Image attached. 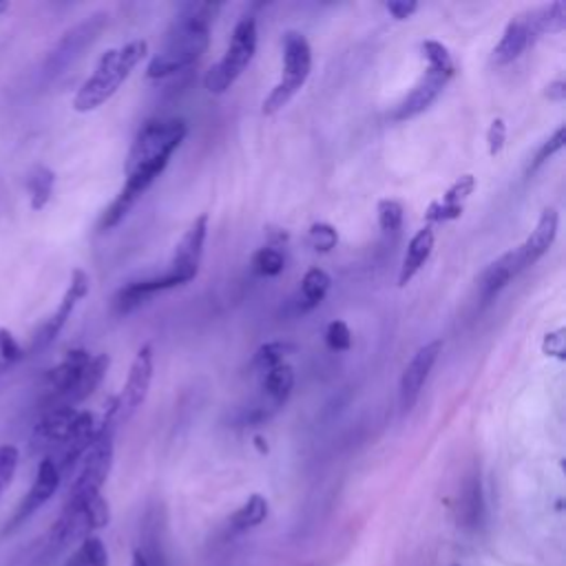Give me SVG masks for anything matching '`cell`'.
I'll list each match as a JSON object with an SVG mask.
<instances>
[{
	"mask_svg": "<svg viewBox=\"0 0 566 566\" xmlns=\"http://www.w3.org/2000/svg\"><path fill=\"white\" fill-rule=\"evenodd\" d=\"M476 191V178L473 175H462V178H458L449 189H447V193L442 195V204H449V206H462V202L471 195Z\"/></svg>",
	"mask_w": 566,
	"mask_h": 566,
	"instance_id": "36",
	"label": "cell"
},
{
	"mask_svg": "<svg viewBox=\"0 0 566 566\" xmlns=\"http://www.w3.org/2000/svg\"><path fill=\"white\" fill-rule=\"evenodd\" d=\"M284 76L273 87V92L266 96L261 111L264 116L279 114L308 83L312 72V47L308 39L299 32H286L284 34Z\"/></svg>",
	"mask_w": 566,
	"mask_h": 566,
	"instance_id": "5",
	"label": "cell"
},
{
	"mask_svg": "<svg viewBox=\"0 0 566 566\" xmlns=\"http://www.w3.org/2000/svg\"><path fill=\"white\" fill-rule=\"evenodd\" d=\"M151 381H153V348L142 345L131 363L129 378L125 383L122 394L116 396L118 398V416L129 418L147 401Z\"/></svg>",
	"mask_w": 566,
	"mask_h": 566,
	"instance_id": "11",
	"label": "cell"
},
{
	"mask_svg": "<svg viewBox=\"0 0 566 566\" xmlns=\"http://www.w3.org/2000/svg\"><path fill=\"white\" fill-rule=\"evenodd\" d=\"M89 288H92L89 275H87L83 268H76V270L72 273L70 288H67V292L63 295V299H61L56 312L47 319V323L43 325V330H41L39 337H36V350L47 348V345H52V343L58 339V334L63 332V328H65L67 321L72 319L76 306L89 295Z\"/></svg>",
	"mask_w": 566,
	"mask_h": 566,
	"instance_id": "10",
	"label": "cell"
},
{
	"mask_svg": "<svg viewBox=\"0 0 566 566\" xmlns=\"http://www.w3.org/2000/svg\"><path fill=\"white\" fill-rule=\"evenodd\" d=\"M8 12H10V3H3V0H0V17L8 14Z\"/></svg>",
	"mask_w": 566,
	"mask_h": 566,
	"instance_id": "44",
	"label": "cell"
},
{
	"mask_svg": "<svg viewBox=\"0 0 566 566\" xmlns=\"http://www.w3.org/2000/svg\"><path fill=\"white\" fill-rule=\"evenodd\" d=\"M65 566H109V553L100 537L89 535Z\"/></svg>",
	"mask_w": 566,
	"mask_h": 566,
	"instance_id": "27",
	"label": "cell"
},
{
	"mask_svg": "<svg viewBox=\"0 0 566 566\" xmlns=\"http://www.w3.org/2000/svg\"><path fill=\"white\" fill-rule=\"evenodd\" d=\"M286 268V257L277 246H264L253 255V270L259 277H279Z\"/></svg>",
	"mask_w": 566,
	"mask_h": 566,
	"instance_id": "28",
	"label": "cell"
},
{
	"mask_svg": "<svg viewBox=\"0 0 566 566\" xmlns=\"http://www.w3.org/2000/svg\"><path fill=\"white\" fill-rule=\"evenodd\" d=\"M434 244H436V235H434V228L431 226H425L420 228L409 246H407V253L403 257V266H401V273H398V286L405 288L418 273L420 268L425 266V261L429 259L431 250H434Z\"/></svg>",
	"mask_w": 566,
	"mask_h": 566,
	"instance_id": "19",
	"label": "cell"
},
{
	"mask_svg": "<svg viewBox=\"0 0 566 566\" xmlns=\"http://www.w3.org/2000/svg\"><path fill=\"white\" fill-rule=\"evenodd\" d=\"M462 517L467 524H480L482 517V491H480V480L478 476H469L464 493H462Z\"/></svg>",
	"mask_w": 566,
	"mask_h": 566,
	"instance_id": "29",
	"label": "cell"
},
{
	"mask_svg": "<svg viewBox=\"0 0 566 566\" xmlns=\"http://www.w3.org/2000/svg\"><path fill=\"white\" fill-rule=\"evenodd\" d=\"M520 275L517 270V261H515V250L502 255L500 259H495L480 277L478 281V288H480V301L487 306L491 303L506 286L509 281Z\"/></svg>",
	"mask_w": 566,
	"mask_h": 566,
	"instance_id": "18",
	"label": "cell"
},
{
	"mask_svg": "<svg viewBox=\"0 0 566 566\" xmlns=\"http://www.w3.org/2000/svg\"><path fill=\"white\" fill-rule=\"evenodd\" d=\"M92 361V354L83 348H74L65 354V359L52 367L45 376V383H47V396H45V409L47 407H58V405H67L72 407V398H74V392L87 370Z\"/></svg>",
	"mask_w": 566,
	"mask_h": 566,
	"instance_id": "8",
	"label": "cell"
},
{
	"mask_svg": "<svg viewBox=\"0 0 566 566\" xmlns=\"http://www.w3.org/2000/svg\"><path fill=\"white\" fill-rule=\"evenodd\" d=\"M504 142H506V125L502 118H493V122L489 125V131H487V149H489V156L495 158L502 153L504 149Z\"/></svg>",
	"mask_w": 566,
	"mask_h": 566,
	"instance_id": "38",
	"label": "cell"
},
{
	"mask_svg": "<svg viewBox=\"0 0 566 566\" xmlns=\"http://www.w3.org/2000/svg\"><path fill=\"white\" fill-rule=\"evenodd\" d=\"M310 244L317 253H330L339 244V233L334 226L325 222H317L310 226Z\"/></svg>",
	"mask_w": 566,
	"mask_h": 566,
	"instance_id": "34",
	"label": "cell"
},
{
	"mask_svg": "<svg viewBox=\"0 0 566 566\" xmlns=\"http://www.w3.org/2000/svg\"><path fill=\"white\" fill-rule=\"evenodd\" d=\"M544 98H548L551 103H564L566 100V83L564 81L548 83L544 89Z\"/></svg>",
	"mask_w": 566,
	"mask_h": 566,
	"instance_id": "41",
	"label": "cell"
},
{
	"mask_svg": "<svg viewBox=\"0 0 566 566\" xmlns=\"http://www.w3.org/2000/svg\"><path fill=\"white\" fill-rule=\"evenodd\" d=\"M19 462H21V451L17 445H10V442L0 445V493L12 484Z\"/></svg>",
	"mask_w": 566,
	"mask_h": 566,
	"instance_id": "32",
	"label": "cell"
},
{
	"mask_svg": "<svg viewBox=\"0 0 566 566\" xmlns=\"http://www.w3.org/2000/svg\"><path fill=\"white\" fill-rule=\"evenodd\" d=\"M105 25H107V17L98 14V17H92L89 21H85L83 25H78L76 30H72L70 34H65L47 61V74L56 76L63 70H67L100 36Z\"/></svg>",
	"mask_w": 566,
	"mask_h": 566,
	"instance_id": "9",
	"label": "cell"
},
{
	"mask_svg": "<svg viewBox=\"0 0 566 566\" xmlns=\"http://www.w3.org/2000/svg\"><path fill=\"white\" fill-rule=\"evenodd\" d=\"M61 480H63V476H61V469H58V464L54 462V458H52V456L43 458L41 464H39L34 484H32L30 493L23 498L19 511L14 513L10 528L21 526V524H23L28 517H32L43 504H47V502L54 498V493L58 491Z\"/></svg>",
	"mask_w": 566,
	"mask_h": 566,
	"instance_id": "13",
	"label": "cell"
},
{
	"mask_svg": "<svg viewBox=\"0 0 566 566\" xmlns=\"http://www.w3.org/2000/svg\"><path fill=\"white\" fill-rule=\"evenodd\" d=\"M557 226H559L557 211L553 206L544 209L535 228L526 237V242L520 248H515V261H517L520 273L526 270L528 266H533L540 257H544L548 253V248L555 244Z\"/></svg>",
	"mask_w": 566,
	"mask_h": 566,
	"instance_id": "15",
	"label": "cell"
},
{
	"mask_svg": "<svg viewBox=\"0 0 566 566\" xmlns=\"http://www.w3.org/2000/svg\"><path fill=\"white\" fill-rule=\"evenodd\" d=\"M131 566H149V562L145 559V555L140 553V551H136V555H134V564Z\"/></svg>",
	"mask_w": 566,
	"mask_h": 566,
	"instance_id": "42",
	"label": "cell"
},
{
	"mask_svg": "<svg viewBox=\"0 0 566 566\" xmlns=\"http://www.w3.org/2000/svg\"><path fill=\"white\" fill-rule=\"evenodd\" d=\"M420 52H423V58L427 61V70L423 78L414 85V89L407 94V98L394 109L392 120L396 122L416 118L423 111H427L436 103V98L442 94V89L449 85V81L456 76V63L442 43L425 41L420 45Z\"/></svg>",
	"mask_w": 566,
	"mask_h": 566,
	"instance_id": "4",
	"label": "cell"
},
{
	"mask_svg": "<svg viewBox=\"0 0 566 566\" xmlns=\"http://www.w3.org/2000/svg\"><path fill=\"white\" fill-rule=\"evenodd\" d=\"M537 32L533 28L531 21V12L520 14L515 19L509 21V25L504 28V34L500 39V43L493 50V63L498 67L511 65L513 61H517L535 41H537Z\"/></svg>",
	"mask_w": 566,
	"mask_h": 566,
	"instance_id": "16",
	"label": "cell"
},
{
	"mask_svg": "<svg viewBox=\"0 0 566 566\" xmlns=\"http://www.w3.org/2000/svg\"><path fill=\"white\" fill-rule=\"evenodd\" d=\"M255 445H257V449H259L261 453H266V451H268V445L264 442V438H261V436H257V438H255Z\"/></svg>",
	"mask_w": 566,
	"mask_h": 566,
	"instance_id": "43",
	"label": "cell"
},
{
	"mask_svg": "<svg viewBox=\"0 0 566 566\" xmlns=\"http://www.w3.org/2000/svg\"><path fill=\"white\" fill-rule=\"evenodd\" d=\"M564 328L555 330V332H548L542 341V352L546 356H555L557 361H564V354H566V348H564Z\"/></svg>",
	"mask_w": 566,
	"mask_h": 566,
	"instance_id": "39",
	"label": "cell"
},
{
	"mask_svg": "<svg viewBox=\"0 0 566 566\" xmlns=\"http://www.w3.org/2000/svg\"><path fill=\"white\" fill-rule=\"evenodd\" d=\"M217 10L220 8L211 3L186 6L169 30L164 50L149 63L147 76L160 81L195 65L211 45V25Z\"/></svg>",
	"mask_w": 566,
	"mask_h": 566,
	"instance_id": "2",
	"label": "cell"
},
{
	"mask_svg": "<svg viewBox=\"0 0 566 566\" xmlns=\"http://www.w3.org/2000/svg\"><path fill=\"white\" fill-rule=\"evenodd\" d=\"M462 211L464 206H449V204H442L440 200L431 202L429 209L425 211V220L429 224H445V222H453V220H460L462 217Z\"/></svg>",
	"mask_w": 566,
	"mask_h": 566,
	"instance_id": "37",
	"label": "cell"
},
{
	"mask_svg": "<svg viewBox=\"0 0 566 566\" xmlns=\"http://www.w3.org/2000/svg\"><path fill=\"white\" fill-rule=\"evenodd\" d=\"M385 10L396 19V21H407L418 12L416 0H389Z\"/></svg>",
	"mask_w": 566,
	"mask_h": 566,
	"instance_id": "40",
	"label": "cell"
},
{
	"mask_svg": "<svg viewBox=\"0 0 566 566\" xmlns=\"http://www.w3.org/2000/svg\"><path fill=\"white\" fill-rule=\"evenodd\" d=\"M147 41H131L118 50H109L100 58L96 72L78 89L74 98V109L78 114H92L109 103L120 92L125 81L134 74V70L147 58Z\"/></svg>",
	"mask_w": 566,
	"mask_h": 566,
	"instance_id": "3",
	"label": "cell"
},
{
	"mask_svg": "<svg viewBox=\"0 0 566 566\" xmlns=\"http://www.w3.org/2000/svg\"><path fill=\"white\" fill-rule=\"evenodd\" d=\"M564 142H566V127L562 125V127H557V131L537 149V153L533 156V160H531V164H528V175H533V173H537L557 151H562L564 149Z\"/></svg>",
	"mask_w": 566,
	"mask_h": 566,
	"instance_id": "30",
	"label": "cell"
},
{
	"mask_svg": "<svg viewBox=\"0 0 566 566\" xmlns=\"http://www.w3.org/2000/svg\"><path fill=\"white\" fill-rule=\"evenodd\" d=\"M378 226L383 233H396L403 226V204L396 200H381L378 202Z\"/></svg>",
	"mask_w": 566,
	"mask_h": 566,
	"instance_id": "33",
	"label": "cell"
},
{
	"mask_svg": "<svg viewBox=\"0 0 566 566\" xmlns=\"http://www.w3.org/2000/svg\"><path fill=\"white\" fill-rule=\"evenodd\" d=\"M292 387H295L292 365L281 363V365L268 370L264 374V381H261V389H264V396H266L261 407H266L270 414H275L277 409H281L286 405V401L292 394Z\"/></svg>",
	"mask_w": 566,
	"mask_h": 566,
	"instance_id": "20",
	"label": "cell"
},
{
	"mask_svg": "<svg viewBox=\"0 0 566 566\" xmlns=\"http://www.w3.org/2000/svg\"><path fill=\"white\" fill-rule=\"evenodd\" d=\"M109 367H111V356L109 354L92 356V361H89V365H87V370H85V374H83V378H81V383H78V387L74 392L72 407H76L78 403L87 401L100 387V383L105 381Z\"/></svg>",
	"mask_w": 566,
	"mask_h": 566,
	"instance_id": "22",
	"label": "cell"
},
{
	"mask_svg": "<svg viewBox=\"0 0 566 566\" xmlns=\"http://www.w3.org/2000/svg\"><path fill=\"white\" fill-rule=\"evenodd\" d=\"M98 427H100V423H98L96 414L78 412V418L67 436V440L61 445V456L54 458V462L61 469V476L70 473L85 458V453L89 451V447L96 440Z\"/></svg>",
	"mask_w": 566,
	"mask_h": 566,
	"instance_id": "14",
	"label": "cell"
},
{
	"mask_svg": "<svg viewBox=\"0 0 566 566\" xmlns=\"http://www.w3.org/2000/svg\"><path fill=\"white\" fill-rule=\"evenodd\" d=\"M25 350H23V345L17 341V337L10 332V330H6V328H0V372L3 370H10V367H14L17 363H21L23 359H25Z\"/></svg>",
	"mask_w": 566,
	"mask_h": 566,
	"instance_id": "31",
	"label": "cell"
},
{
	"mask_svg": "<svg viewBox=\"0 0 566 566\" xmlns=\"http://www.w3.org/2000/svg\"><path fill=\"white\" fill-rule=\"evenodd\" d=\"M325 343L332 352H348L352 348V332L345 321H332L325 328Z\"/></svg>",
	"mask_w": 566,
	"mask_h": 566,
	"instance_id": "35",
	"label": "cell"
},
{
	"mask_svg": "<svg viewBox=\"0 0 566 566\" xmlns=\"http://www.w3.org/2000/svg\"><path fill=\"white\" fill-rule=\"evenodd\" d=\"M268 517V500L259 493H253L231 517V528L242 533L259 526Z\"/></svg>",
	"mask_w": 566,
	"mask_h": 566,
	"instance_id": "24",
	"label": "cell"
},
{
	"mask_svg": "<svg viewBox=\"0 0 566 566\" xmlns=\"http://www.w3.org/2000/svg\"><path fill=\"white\" fill-rule=\"evenodd\" d=\"M295 350H297V348H295L292 343H288V341H270V343L261 345V348L255 352L250 367H253L255 372H264V374H266L268 370H273V367L286 363V356L292 354Z\"/></svg>",
	"mask_w": 566,
	"mask_h": 566,
	"instance_id": "26",
	"label": "cell"
},
{
	"mask_svg": "<svg viewBox=\"0 0 566 566\" xmlns=\"http://www.w3.org/2000/svg\"><path fill=\"white\" fill-rule=\"evenodd\" d=\"M206 235H209V215L202 213L189 226L184 237L180 239V244L175 248V255H173V261H171V268L162 275L169 290L189 284L200 275L204 246H206Z\"/></svg>",
	"mask_w": 566,
	"mask_h": 566,
	"instance_id": "7",
	"label": "cell"
},
{
	"mask_svg": "<svg viewBox=\"0 0 566 566\" xmlns=\"http://www.w3.org/2000/svg\"><path fill=\"white\" fill-rule=\"evenodd\" d=\"M186 136L189 125L180 118L151 120L140 129L125 162V186L105 211L100 220V231L116 228L131 213V209L140 202L149 186L164 173L173 153L182 147Z\"/></svg>",
	"mask_w": 566,
	"mask_h": 566,
	"instance_id": "1",
	"label": "cell"
},
{
	"mask_svg": "<svg viewBox=\"0 0 566 566\" xmlns=\"http://www.w3.org/2000/svg\"><path fill=\"white\" fill-rule=\"evenodd\" d=\"M440 352H442V341H431V343L423 345L412 356L407 367L403 370L401 385H398V398H401L403 412H409L416 405V401L420 396V389H423L429 372L434 370Z\"/></svg>",
	"mask_w": 566,
	"mask_h": 566,
	"instance_id": "12",
	"label": "cell"
},
{
	"mask_svg": "<svg viewBox=\"0 0 566 566\" xmlns=\"http://www.w3.org/2000/svg\"><path fill=\"white\" fill-rule=\"evenodd\" d=\"M54 186H56V173L50 167L39 164L32 169V173L28 175V193L34 211H43L52 202Z\"/></svg>",
	"mask_w": 566,
	"mask_h": 566,
	"instance_id": "21",
	"label": "cell"
},
{
	"mask_svg": "<svg viewBox=\"0 0 566 566\" xmlns=\"http://www.w3.org/2000/svg\"><path fill=\"white\" fill-rule=\"evenodd\" d=\"M330 286H332V279L325 270L321 268H310L301 281V303H299V310L301 312H308L317 306H321V301L328 297L330 292Z\"/></svg>",
	"mask_w": 566,
	"mask_h": 566,
	"instance_id": "23",
	"label": "cell"
},
{
	"mask_svg": "<svg viewBox=\"0 0 566 566\" xmlns=\"http://www.w3.org/2000/svg\"><path fill=\"white\" fill-rule=\"evenodd\" d=\"M257 52V21L253 17H244L231 36V45L224 54V58L209 70L204 76V87L213 96L226 94L239 76L248 70Z\"/></svg>",
	"mask_w": 566,
	"mask_h": 566,
	"instance_id": "6",
	"label": "cell"
},
{
	"mask_svg": "<svg viewBox=\"0 0 566 566\" xmlns=\"http://www.w3.org/2000/svg\"><path fill=\"white\" fill-rule=\"evenodd\" d=\"M531 21L537 32V36L544 34H559L566 30V6L562 0H555L551 6L531 10Z\"/></svg>",
	"mask_w": 566,
	"mask_h": 566,
	"instance_id": "25",
	"label": "cell"
},
{
	"mask_svg": "<svg viewBox=\"0 0 566 566\" xmlns=\"http://www.w3.org/2000/svg\"><path fill=\"white\" fill-rule=\"evenodd\" d=\"M78 418L76 407L58 405V407H47L34 429V447H45V445H63Z\"/></svg>",
	"mask_w": 566,
	"mask_h": 566,
	"instance_id": "17",
	"label": "cell"
}]
</instances>
